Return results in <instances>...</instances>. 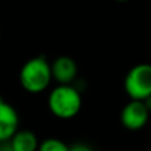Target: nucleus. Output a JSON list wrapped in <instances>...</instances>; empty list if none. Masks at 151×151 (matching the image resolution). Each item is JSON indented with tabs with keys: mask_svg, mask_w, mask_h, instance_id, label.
Here are the masks:
<instances>
[{
	"mask_svg": "<svg viewBox=\"0 0 151 151\" xmlns=\"http://www.w3.org/2000/svg\"><path fill=\"white\" fill-rule=\"evenodd\" d=\"M48 107L55 117L72 119L82 107V97L74 86L58 85L48 96Z\"/></svg>",
	"mask_w": 151,
	"mask_h": 151,
	"instance_id": "nucleus-1",
	"label": "nucleus"
},
{
	"mask_svg": "<svg viewBox=\"0 0 151 151\" xmlns=\"http://www.w3.org/2000/svg\"><path fill=\"white\" fill-rule=\"evenodd\" d=\"M20 83L28 93L37 94L47 90L52 81L50 63L44 56H37L28 60L20 70Z\"/></svg>",
	"mask_w": 151,
	"mask_h": 151,
	"instance_id": "nucleus-2",
	"label": "nucleus"
},
{
	"mask_svg": "<svg viewBox=\"0 0 151 151\" xmlns=\"http://www.w3.org/2000/svg\"><path fill=\"white\" fill-rule=\"evenodd\" d=\"M125 91L130 99L145 101L151 96V64H138L125 77Z\"/></svg>",
	"mask_w": 151,
	"mask_h": 151,
	"instance_id": "nucleus-3",
	"label": "nucleus"
},
{
	"mask_svg": "<svg viewBox=\"0 0 151 151\" xmlns=\"http://www.w3.org/2000/svg\"><path fill=\"white\" fill-rule=\"evenodd\" d=\"M150 118V111L143 101L131 99L121 111V122L127 130L138 131L146 126Z\"/></svg>",
	"mask_w": 151,
	"mask_h": 151,
	"instance_id": "nucleus-4",
	"label": "nucleus"
},
{
	"mask_svg": "<svg viewBox=\"0 0 151 151\" xmlns=\"http://www.w3.org/2000/svg\"><path fill=\"white\" fill-rule=\"evenodd\" d=\"M52 80L57 81L58 85H70L78 73L77 63L69 56H60L50 64Z\"/></svg>",
	"mask_w": 151,
	"mask_h": 151,
	"instance_id": "nucleus-5",
	"label": "nucleus"
},
{
	"mask_svg": "<svg viewBox=\"0 0 151 151\" xmlns=\"http://www.w3.org/2000/svg\"><path fill=\"white\" fill-rule=\"evenodd\" d=\"M19 130V114L12 105L0 98V143L8 142Z\"/></svg>",
	"mask_w": 151,
	"mask_h": 151,
	"instance_id": "nucleus-6",
	"label": "nucleus"
},
{
	"mask_svg": "<svg viewBox=\"0 0 151 151\" xmlns=\"http://www.w3.org/2000/svg\"><path fill=\"white\" fill-rule=\"evenodd\" d=\"M11 151H37L39 139L31 130H17L9 139Z\"/></svg>",
	"mask_w": 151,
	"mask_h": 151,
	"instance_id": "nucleus-7",
	"label": "nucleus"
},
{
	"mask_svg": "<svg viewBox=\"0 0 151 151\" xmlns=\"http://www.w3.org/2000/svg\"><path fill=\"white\" fill-rule=\"evenodd\" d=\"M37 151H69V146L58 138H47L39 143Z\"/></svg>",
	"mask_w": 151,
	"mask_h": 151,
	"instance_id": "nucleus-8",
	"label": "nucleus"
},
{
	"mask_svg": "<svg viewBox=\"0 0 151 151\" xmlns=\"http://www.w3.org/2000/svg\"><path fill=\"white\" fill-rule=\"evenodd\" d=\"M69 151H93V150H91L90 146H88L85 143H76L69 147Z\"/></svg>",
	"mask_w": 151,
	"mask_h": 151,
	"instance_id": "nucleus-9",
	"label": "nucleus"
},
{
	"mask_svg": "<svg viewBox=\"0 0 151 151\" xmlns=\"http://www.w3.org/2000/svg\"><path fill=\"white\" fill-rule=\"evenodd\" d=\"M145 105H146V107H147V109H149V111L151 113V96L149 97V98H146V99H145Z\"/></svg>",
	"mask_w": 151,
	"mask_h": 151,
	"instance_id": "nucleus-10",
	"label": "nucleus"
},
{
	"mask_svg": "<svg viewBox=\"0 0 151 151\" xmlns=\"http://www.w3.org/2000/svg\"><path fill=\"white\" fill-rule=\"evenodd\" d=\"M0 151H11V150H9V147L7 146V147H0Z\"/></svg>",
	"mask_w": 151,
	"mask_h": 151,
	"instance_id": "nucleus-11",
	"label": "nucleus"
},
{
	"mask_svg": "<svg viewBox=\"0 0 151 151\" xmlns=\"http://www.w3.org/2000/svg\"><path fill=\"white\" fill-rule=\"evenodd\" d=\"M115 1H118V3H126V1H129V0H115Z\"/></svg>",
	"mask_w": 151,
	"mask_h": 151,
	"instance_id": "nucleus-12",
	"label": "nucleus"
},
{
	"mask_svg": "<svg viewBox=\"0 0 151 151\" xmlns=\"http://www.w3.org/2000/svg\"><path fill=\"white\" fill-rule=\"evenodd\" d=\"M0 39H1V33H0Z\"/></svg>",
	"mask_w": 151,
	"mask_h": 151,
	"instance_id": "nucleus-13",
	"label": "nucleus"
}]
</instances>
